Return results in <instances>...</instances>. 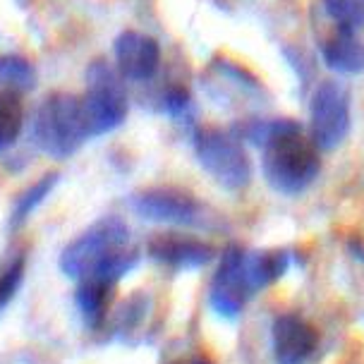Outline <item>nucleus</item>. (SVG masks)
Masks as SVG:
<instances>
[{
	"mask_svg": "<svg viewBox=\"0 0 364 364\" xmlns=\"http://www.w3.org/2000/svg\"><path fill=\"white\" fill-rule=\"evenodd\" d=\"M136 264L139 250L129 242V228L118 216L96 220L60 255V271L73 281L101 278L118 285Z\"/></svg>",
	"mask_w": 364,
	"mask_h": 364,
	"instance_id": "obj_1",
	"label": "nucleus"
},
{
	"mask_svg": "<svg viewBox=\"0 0 364 364\" xmlns=\"http://www.w3.org/2000/svg\"><path fill=\"white\" fill-rule=\"evenodd\" d=\"M321 156L297 120L278 118L273 134L262 146V173L271 190L285 197L302 194L318 178Z\"/></svg>",
	"mask_w": 364,
	"mask_h": 364,
	"instance_id": "obj_2",
	"label": "nucleus"
},
{
	"mask_svg": "<svg viewBox=\"0 0 364 364\" xmlns=\"http://www.w3.org/2000/svg\"><path fill=\"white\" fill-rule=\"evenodd\" d=\"M34 144L50 159H70L91 139V129L84 115L82 96L55 91L48 94L36 108L31 120Z\"/></svg>",
	"mask_w": 364,
	"mask_h": 364,
	"instance_id": "obj_3",
	"label": "nucleus"
},
{
	"mask_svg": "<svg viewBox=\"0 0 364 364\" xmlns=\"http://www.w3.org/2000/svg\"><path fill=\"white\" fill-rule=\"evenodd\" d=\"M194 154L199 166L223 190H245L252 180V161L245 141L232 129H194Z\"/></svg>",
	"mask_w": 364,
	"mask_h": 364,
	"instance_id": "obj_4",
	"label": "nucleus"
},
{
	"mask_svg": "<svg viewBox=\"0 0 364 364\" xmlns=\"http://www.w3.org/2000/svg\"><path fill=\"white\" fill-rule=\"evenodd\" d=\"M84 115L94 136L118 129L127 118L129 101L122 75L103 58H96L87 70V91L82 94Z\"/></svg>",
	"mask_w": 364,
	"mask_h": 364,
	"instance_id": "obj_5",
	"label": "nucleus"
},
{
	"mask_svg": "<svg viewBox=\"0 0 364 364\" xmlns=\"http://www.w3.org/2000/svg\"><path fill=\"white\" fill-rule=\"evenodd\" d=\"M353 125L350 91L333 80L318 84L309 101V132L318 151H333L346 141Z\"/></svg>",
	"mask_w": 364,
	"mask_h": 364,
	"instance_id": "obj_6",
	"label": "nucleus"
},
{
	"mask_svg": "<svg viewBox=\"0 0 364 364\" xmlns=\"http://www.w3.org/2000/svg\"><path fill=\"white\" fill-rule=\"evenodd\" d=\"M255 297L245 269V250L242 247H228L218 262L209 288V304L220 318H237L242 314L245 304Z\"/></svg>",
	"mask_w": 364,
	"mask_h": 364,
	"instance_id": "obj_7",
	"label": "nucleus"
},
{
	"mask_svg": "<svg viewBox=\"0 0 364 364\" xmlns=\"http://www.w3.org/2000/svg\"><path fill=\"white\" fill-rule=\"evenodd\" d=\"M132 211L146 223L197 225L204 216V206L192 194L175 187H151L136 192L129 201Z\"/></svg>",
	"mask_w": 364,
	"mask_h": 364,
	"instance_id": "obj_8",
	"label": "nucleus"
},
{
	"mask_svg": "<svg viewBox=\"0 0 364 364\" xmlns=\"http://www.w3.org/2000/svg\"><path fill=\"white\" fill-rule=\"evenodd\" d=\"M115 68L127 82H149L159 73L161 46L154 36L127 29L113 43Z\"/></svg>",
	"mask_w": 364,
	"mask_h": 364,
	"instance_id": "obj_9",
	"label": "nucleus"
},
{
	"mask_svg": "<svg viewBox=\"0 0 364 364\" xmlns=\"http://www.w3.org/2000/svg\"><path fill=\"white\" fill-rule=\"evenodd\" d=\"M273 355L278 364H307L318 348V333L297 314H281L271 328Z\"/></svg>",
	"mask_w": 364,
	"mask_h": 364,
	"instance_id": "obj_10",
	"label": "nucleus"
},
{
	"mask_svg": "<svg viewBox=\"0 0 364 364\" xmlns=\"http://www.w3.org/2000/svg\"><path fill=\"white\" fill-rule=\"evenodd\" d=\"M149 257L154 262L178 271H194L211 264L213 250L201 240L185 235H159L149 242Z\"/></svg>",
	"mask_w": 364,
	"mask_h": 364,
	"instance_id": "obj_11",
	"label": "nucleus"
},
{
	"mask_svg": "<svg viewBox=\"0 0 364 364\" xmlns=\"http://www.w3.org/2000/svg\"><path fill=\"white\" fill-rule=\"evenodd\" d=\"M321 58L333 73L362 75L364 73V41L355 31L336 29L326 41H321Z\"/></svg>",
	"mask_w": 364,
	"mask_h": 364,
	"instance_id": "obj_12",
	"label": "nucleus"
},
{
	"mask_svg": "<svg viewBox=\"0 0 364 364\" xmlns=\"http://www.w3.org/2000/svg\"><path fill=\"white\" fill-rule=\"evenodd\" d=\"M115 283L101 281V278H82L77 281L75 290V304L80 309L82 318L87 321V326L99 328L108 316L110 300H113Z\"/></svg>",
	"mask_w": 364,
	"mask_h": 364,
	"instance_id": "obj_13",
	"label": "nucleus"
},
{
	"mask_svg": "<svg viewBox=\"0 0 364 364\" xmlns=\"http://www.w3.org/2000/svg\"><path fill=\"white\" fill-rule=\"evenodd\" d=\"M58 180H60V175L58 173H46L43 178L31 182L27 190L19 194V197L15 199V204H12V211H10V228L12 230L27 223V218L43 204L46 199H48V194L55 190Z\"/></svg>",
	"mask_w": 364,
	"mask_h": 364,
	"instance_id": "obj_14",
	"label": "nucleus"
},
{
	"mask_svg": "<svg viewBox=\"0 0 364 364\" xmlns=\"http://www.w3.org/2000/svg\"><path fill=\"white\" fill-rule=\"evenodd\" d=\"M36 84V70L24 55H0V91H29Z\"/></svg>",
	"mask_w": 364,
	"mask_h": 364,
	"instance_id": "obj_15",
	"label": "nucleus"
},
{
	"mask_svg": "<svg viewBox=\"0 0 364 364\" xmlns=\"http://www.w3.org/2000/svg\"><path fill=\"white\" fill-rule=\"evenodd\" d=\"M24 122V108L17 91H0V151L8 149L19 139Z\"/></svg>",
	"mask_w": 364,
	"mask_h": 364,
	"instance_id": "obj_16",
	"label": "nucleus"
},
{
	"mask_svg": "<svg viewBox=\"0 0 364 364\" xmlns=\"http://www.w3.org/2000/svg\"><path fill=\"white\" fill-rule=\"evenodd\" d=\"M321 3L336 29L355 31V34L364 29V0H321Z\"/></svg>",
	"mask_w": 364,
	"mask_h": 364,
	"instance_id": "obj_17",
	"label": "nucleus"
},
{
	"mask_svg": "<svg viewBox=\"0 0 364 364\" xmlns=\"http://www.w3.org/2000/svg\"><path fill=\"white\" fill-rule=\"evenodd\" d=\"M24 271H27V257L24 255H15L10 262L3 264V269H0V311L15 300L24 283Z\"/></svg>",
	"mask_w": 364,
	"mask_h": 364,
	"instance_id": "obj_18",
	"label": "nucleus"
},
{
	"mask_svg": "<svg viewBox=\"0 0 364 364\" xmlns=\"http://www.w3.org/2000/svg\"><path fill=\"white\" fill-rule=\"evenodd\" d=\"M164 106H166V110H168V115H171V118H175V120L187 118V115H190V110H192L190 94H187L185 89L175 87V89H171L166 94Z\"/></svg>",
	"mask_w": 364,
	"mask_h": 364,
	"instance_id": "obj_19",
	"label": "nucleus"
},
{
	"mask_svg": "<svg viewBox=\"0 0 364 364\" xmlns=\"http://www.w3.org/2000/svg\"><path fill=\"white\" fill-rule=\"evenodd\" d=\"M175 364H213L211 360H206V357H190V360H180Z\"/></svg>",
	"mask_w": 364,
	"mask_h": 364,
	"instance_id": "obj_20",
	"label": "nucleus"
}]
</instances>
